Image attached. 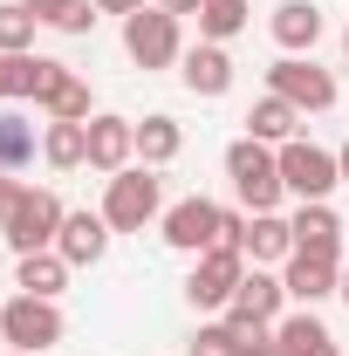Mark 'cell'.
Masks as SVG:
<instances>
[{
    "label": "cell",
    "mask_w": 349,
    "mask_h": 356,
    "mask_svg": "<svg viewBox=\"0 0 349 356\" xmlns=\"http://www.w3.org/2000/svg\"><path fill=\"white\" fill-rule=\"evenodd\" d=\"M267 28H274V42L288 48V55H308V48L322 42V7L315 0H281Z\"/></svg>",
    "instance_id": "cell-17"
},
{
    "label": "cell",
    "mask_w": 349,
    "mask_h": 356,
    "mask_svg": "<svg viewBox=\"0 0 349 356\" xmlns=\"http://www.w3.org/2000/svg\"><path fill=\"white\" fill-rule=\"evenodd\" d=\"M21 7L55 35H89L96 28V0H21Z\"/></svg>",
    "instance_id": "cell-24"
},
{
    "label": "cell",
    "mask_w": 349,
    "mask_h": 356,
    "mask_svg": "<svg viewBox=\"0 0 349 356\" xmlns=\"http://www.w3.org/2000/svg\"><path fill=\"white\" fill-rule=\"evenodd\" d=\"M14 288H21V295H42V302H55V295L69 288V261H62L55 247H42V254H21Z\"/></svg>",
    "instance_id": "cell-20"
},
{
    "label": "cell",
    "mask_w": 349,
    "mask_h": 356,
    "mask_svg": "<svg viewBox=\"0 0 349 356\" xmlns=\"http://www.w3.org/2000/svg\"><path fill=\"white\" fill-rule=\"evenodd\" d=\"M178 76H185V89L192 96H226L233 89V55H226V42H199V48H185L178 55Z\"/></svg>",
    "instance_id": "cell-11"
},
{
    "label": "cell",
    "mask_w": 349,
    "mask_h": 356,
    "mask_svg": "<svg viewBox=\"0 0 349 356\" xmlns=\"http://www.w3.org/2000/svg\"><path fill=\"white\" fill-rule=\"evenodd\" d=\"M178 151H185L178 117H165V110H158V117H144V124H137V165H151V172H158V165H172Z\"/></svg>",
    "instance_id": "cell-21"
},
{
    "label": "cell",
    "mask_w": 349,
    "mask_h": 356,
    "mask_svg": "<svg viewBox=\"0 0 349 356\" xmlns=\"http://www.w3.org/2000/svg\"><path fill=\"white\" fill-rule=\"evenodd\" d=\"M336 165H343V185H349V144H343V151H336Z\"/></svg>",
    "instance_id": "cell-33"
},
{
    "label": "cell",
    "mask_w": 349,
    "mask_h": 356,
    "mask_svg": "<svg viewBox=\"0 0 349 356\" xmlns=\"http://www.w3.org/2000/svg\"><path fill=\"white\" fill-rule=\"evenodd\" d=\"M240 281H247V254L240 247H206L185 274V302L192 309H226L240 295Z\"/></svg>",
    "instance_id": "cell-5"
},
{
    "label": "cell",
    "mask_w": 349,
    "mask_h": 356,
    "mask_svg": "<svg viewBox=\"0 0 349 356\" xmlns=\"http://www.w3.org/2000/svg\"><path fill=\"white\" fill-rule=\"evenodd\" d=\"M124 55H131L137 69H172L178 55H185V42H178V14H165V7H137V14H124Z\"/></svg>",
    "instance_id": "cell-4"
},
{
    "label": "cell",
    "mask_w": 349,
    "mask_h": 356,
    "mask_svg": "<svg viewBox=\"0 0 349 356\" xmlns=\"http://www.w3.org/2000/svg\"><path fill=\"white\" fill-rule=\"evenodd\" d=\"M274 356H343L336 350V336H329V322H315V315H281L274 322Z\"/></svg>",
    "instance_id": "cell-16"
},
{
    "label": "cell",
    "mask_w": 349,
    "mask_h": 356,
    "mask_svg": "<svg viewBox=\"0 0 349 356\" xmlns=\"http://www.w3.org/2000/svg\"><path fill=\"white\" fill-rule=\"evenodd\" d=\"M62 220H69V206H62L48 185H21V199H14V213L0 220V233H7L14 254H42V247H55Z\"/></svg>",
    "instance_id": "cell-3"
},
{
    "label": "cell",
    "mask_w": 349,
    "mask_h": 356,
    "mask_svg": "<svg viewBox=\"0 0 349 356\" xmlns=\"http://www.w3.org/2000/svg\"><path fill=\"white\" fill-rule=\"evenodd\" d=\"M137 7H151V0H96V14H137Z\"/></svg>",
    "instance_id": "cell-31"
},
{
    "label": "cell",
    "mask_w": 349,
    "mask_h": 356,
    "mask_svg": "<svg viewBox=\"0 0 349 356\" xmlns=\"http://www.w3.org/2000/svg\"><path fill=\"white\" fill-rule=\"evenodd\" d=\"M226 178H233V192H240V206L247 213H274L281 206V151L261 144V137H240L233 151H226Z\"/></svg>",
    "instance_id": "cell-1"
},
{
    "label": "cell",
    "mask_w": 349,
    "mask_h": 356,
    "mask_svg": "<svg viewBox=\"0 0 349 356\" xmlns=\"http://www.w3.org/2000/svg\"><path fill=\"white\" fill-rule=\"evenodd\" d=\"M192 356H240V329L233 322H206L192 336Z\"/></svg>",
    "instance_id": "cell-28"
},
{
    "label": "cell",
    "mask_w": 349,
    "mask_h": 356,
    "mask_svg": "<svg viewBox=\"0 0 349 356\" xmlns=\"http://www.w3.org/2000/svg\"><path fill=\"white\" fill-rule=\"evenodd\" d=\"M35 151H42L35 124H28L21 110H0V172H28V165H35Z\"/></svg>",
    "instance_id": "cell-23"
},
{
    "label": "cell",
    "mask_w": 349,
    "mask_h": 356,
    "mask_svg": "<svg viewBox=\"0 0 349 356\" xmlns=\"http://www.w3.org/2000/svg\"><path fill=\"white\" fill-rule=\"evenodd\" d=\"M343 55H349V28H343Z\"/></svg>",
    "instance_id": "cell-35"
},
{
    "label": "cell",
    "mask_w": 349,
    "mask_h": 356,
    "mask_svg": "<svg viewBox=\"0 0 349 356\" xmlns=\"http://www.w3.org/2000/svg\"><path fill=\"white\" fill-rule=\"evenodd\" d=\"M0 343L42 356L48 343H62V309L42 302V295H14V302H0Z\"/></svg>",
    "instance_id": "cell-7"
},
{
    "label": "cell",
    "mask_w": 349,
    "mask_h": 356,
    "mask_svg": "<svg viewBox=\"0 0 349 356\" xmlns=\"http://www.w3.org/2000/svg\"><path fill=\"white\" fill-rule=\"evenodd\" d=\"M240 254L261 267V261H288L295 254V226L281 220V213H254L247 220V240H240Z\"/></svg>",
    "instance_id": "cell-18"
},
{
    "label": "cell",
    "mask_w": 349,
    "mask_h": 356,
    "mask_svg": "<svg viewBox=\"0 0 349 356\" xmlns=\"http://www.w3.org/2000/svg\"><path fill=\"white\" fill-rule=\"evenodd\" d=\"M281 185L308 206V199H329V192L343 185V165H336V151H322V144H308V137H288V144H281Z\"/></svg>",
    "instance_id": "cell-6"
},
{
    "label": "cell",
    "mask_w": 349,
    "mask_h": 356,
    "mask_svg": "<svg viewBox=\"0 0 349 356\" xmlns=\"http://www.w3.org/2000/svg\"><path fill=\"white\" fill-rule=\"evenodd\" d=\"M158 7H165V14H178V21H185V14H199V0H158Z\"/></svg>",
    "instance_id": "cell-32"
},
{
    "label": "cell",
    "mask_w": 349,
    "mask_h": 356,
    "mask_svg": "<svg viewBox=\"0 0 349 356\" xmlns=\"http://www.w3.org/2000/svg\"><path fill=\"white\" fill-rule=\"evenodd\" d=\"M158 226H165V247L192 254V261H199L206 247H219V206H213V199H199V192H192V199H178Z\"/></svg>",
    "instance_id": "cell-9"
},
{
    "label": "cell",
    "mask_w": 349,
    "mask_h": 356,
    "mask_svg": "<svg viewBox=\"0 0 349 356\" xmlns=\"http://www.w3.org/2000/svg\"><path fill=\"white\" fill-rule=\"evenodd\" d=\"M7 356H28V350H7Z\"/></svg>",
    "instance_id": "cell-36"
},
{
    "label": "cell",
    "mask_w": 349,
    "mask_h": 356,
    "mask_svg": "<svg viewBox=\"0 0 349 356\" xmlns=\"http://www.w3.org/2000/svg\"><path fill=\"white\" fill-rule=\"evenodd\" d=\"M137 158V124L131 117H89V172H131Z\"/></svg>",
    "instance_id": "cell-10"
},
{
    "label": "cell",
    "mask_w": 349,
    "mask_h": 356,
    "mask_svg": "<svg viewBox=\"0 0 349 356\" xmlns=\"http://www.w3.org/2000/svg\"><path fill=\"white\" fill-rule=\"evenodd\" d=\"M28 69H35V55H0V103L28 96Z\"/></svg>",
    "instance_id": "cell-29"
},
{
    "label": "cell",
    "mask_w": 349,
    "mask_h": 356,
    "mask_svg": "<svg viewBox=\"0 0 349 356\" xmlns=\"http://www.w3.org/2000/svg\"><path fill=\"white\" fill-rule=\"evenodd\" d=\"M336 295H343V302H349V267H343V281H336Z\"/></svg>",
    "instance_id": "cell-34"
},
{
    "label": "cell",
    "mask_w": 349,
    "mask_h": 356,
    "mask_svg": "<svg viewBox=\"0 0 349 356\" xmlns=\"http://www.w3.org/2000/svg\"><path fill=\"white\" fill-rule=\"evenodd\" d=\"M267 89L288 96L302 117H308V110H336V76L315 69V55H281V62L267 69Z\"/></svg>",
    "instance_id": "cell-8"
},
{
    "label": "cell",
    "mask_w": 349,
    "mask_h": 356,
    "mask_svg": "<svg viewBox=\"0 0 349 356\" xmlns=\"http://www.w3.org/2000/svg\"><path fill=\"white\" fill-rule=\"evenodd\" d=\"M288 302H302V309H315V302H329L336 295V281H343V267L329 261V254H288Z\"/></svg>",
    "instance_id": "cell-14"
},
{
    "label": "cell",
    "mask_w": 349,
    "mask_h": 356,
    "mask_svg": "<svg viewBox=\"0 0 349 356\" xmlns=\"http://www.w3.org/2000/svg\"><path fill=\"white\" fill-rule=\"evenodd\" d=\"M281 302H288V281L267 274V267H254L240 281V295L226 302V322H281Z\"/></svg>",
    "instance_id": "cell-12"
},
{
    "label": "cell",
    "mask_w": 349,
    "mask_h": 356,
    "mask_svg": "<svg viewBox=\"0 0 349 356\" xmlns=\"http://www.w3.org/2000/svg\"><path fill=\"white\" fill-rule=\"evenodd\" d=\"M158 213H165V185H158L151 165H131V172H117L103 185V220H110V233H144Z\"/></svg>",
    "instance_id": "cell-2"
},
{
    "label": "cell",
    "mask_w": 349,
    "mask_h": 356,
    "mask_svg": "<svg viewBox=\"0 0 349 356\" xmlns=\"http://www.w3.org/2000/svg\"><path fill=\"white\" fill-rule=\"evenodd\" d=\"M295 124H302V110H295L288 96H274V89H267L261 103L247 110V137H261V144H274V151L295 137Z\"/></svg>",
    "instance_id": "cell-19"
},
{
    "label": "cell",
    "mask_w": 349,
    "mask_h": 356,
    "mask_svg": "<svg viewBox=\"0 0 349 356\" xmlns=\"http://www.w3.org/2000/svg\"><path fill=\"white\" fill-rule=\"evenodd\" d=\"M247 28V0H199V35L206 42H233Z\"/></svg>",
    "instance_id": "cell-26"
},
{
    "label": "cell",
    "mask_w": 349,
    "mask_h": 356,
    "mask_svg": "<svg viewBox=\"0 0 349 356\" xmlns=\"http://www.w3.org/2000/svg\"><path fill=\"white\" fill-rule=\"evenodd\" d=\"M35 14L21 0H0V55H35Z\"/></svg>",
    "instance_id": "cell-25"
},
{
    "label": "cell",
    "mask_w": 349,
    "mask_h": 356,
    "mask_svg": "<svg viewBox=\"0 0 349 356\" xmlns=\"http://www.w3.org/2000/svg\"><path fill=\"white\" fill-rule=\"evenodd\" d=\"M42 158H48V172H83L89 165V124H48Z\"/></svg>",
    "instance_id": "cell-22"
},
{
    "label": "cell",
    "mask_w": 349,
    "mask_h": 356,
    "mask_svg": "<svg viewBox=\"0 0 349 356\" xmlns=\"http://www.w3.org/2000/svg\"><path fill=\"white\" fill-rule=\"evenodd\" d=\"M288 226H295V254H329V261H336V247H343V220H336L329 199H308Z\"/></svg>",
    "instance_id": "cell-15"
},
{
    "label": "cell",
    "mask_w": 349,
    "mask_h": 356,
    "mask_svg": "<svg viewBox=\"0 0 349 356\" xmlns=\"http://www.w3.org/2000/svg\"><path fill=\"white\" fill-rule=\"evenodd\" d=\"M69 76H76V69H69V62H55V55H35V69H28V96H35V103H55V89L69 83Z\"/></svg>",
    "instance_id": "cell-27"
},
{
    "label": "cell",
    "mask_w": 349,
    "mask_h": 356,
    "mask_svg": "<svg viewBox=\"0 0 349 356\" xmlns=\"http://www.w3.org/2000/svg\"><path fill=\"white\" fill-rule=\"evenodd\" d=\"M14 199H21V178H14V172H0V220L14 213Z\"/></svg>",
    "instance_id": "cell-30"
},
{
    "label": "cell",
    "mask_w": 349,
    "mask_h": 356,
    "mask_svg": "<svg viewBox=\"0 0 349 356\" xmlns=\"http://www.w3.org/2000/svg\"><path fill=\"white\" fill-rule=\"evenodd\" d=\"M55 254L69 267H96L110 254V220H103V213H69L62 233H55Z\"/></svg>",
    "instance_id": "cell-13"
}]
</instances>
